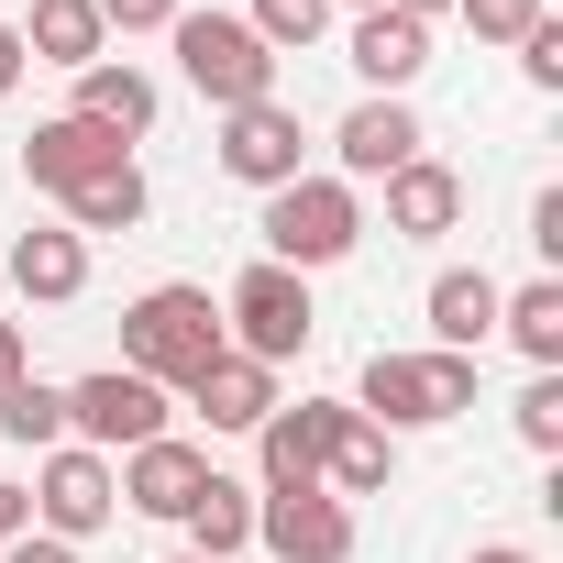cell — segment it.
<instances>
[{
  "mask_svg": "<svg viewBox=\"0 0 563 563\" xmlns=\"http://www.w3.org/2000/svg\"><path fill=\"white\" fill-rule=\"evenodd\" d=\"M177 563H199V552H177Z\"/></svg>",
  "mask_w": 563,
  "mask_h": 563,
  "instance_id": "obj_39",
  "label": "cell"
},
{
  "mask_svg": "<svg viewBox=\"0 0 563 563\" xmlns=\"http://www.w3.org/2000/svg\"><path fill=\"white\" fill-rule=\"evenodd\" d=\"M519 442L530 453H563V376H530L519 387Z\"/></svg>",
  "mask_w": 563,
  "mask_h": 563,
  "instance_id": "obj_27",
  "label": "cell"
},
{
  "mask_svg": "<svg viewBox=\"0 0 563 563\" xmlns=\"http://www.w3.org/2000/svg\"><path fill=\"white\" fill-rule=\"evenodd\" d=\"M387 12H409V23H431V12H453V0H387Z\"/></svg>",
  "mask_w": 563,
  "mask_h": 563,
  "instance_id": "obj_37",
  "label": "cell"
},
{
  "mask_svg": "<svg viewBox=\"0 0 563 563\" xmlns=\"http://www.w3.org/2000/svg\"><path fill=\"white\" fill-rule=\"evenodd\" d=\"M332 398H276L265 420H254V464H265V497H299V486H321V453H332Z\"/></svg>",
  "mask_w": 563,
  "mask_h": 563,
  "instance_id": "obj_9",
  "label": "cell"
},
{
  "mask_svg": "<svg viewBox=\"0 0 563 563\" xmlns=\"http://www.w3.org/2000/svg\"><path fill=\"white\" fill-rule=\"evenodd\" d=\"M453 12L475 23V45H519V34L541 23V0H453Z\"/></svg>",
  "mask_w": 563,
  "mask_h": 563,
  "instance_id": "obj_28",
  "label": "cell"
},
{
  "mask_svg": "<svg viewBox=\"0 0 563 563\" xmlns=\"http://www.w3.org/2000/svg\"><path fill=\"white\" fill-rule=\"evenodd\" d=\"M221 177H243V188H288V177H299V111H288V100L221 111Z\"/></svg>",
  "mask_w": 563,
  "mask_h": 563,
  "instance_id": "obj_11",
  "label": "cell"
},
{
  "mask_svg": "<svg viewBox=\"0 0 563 563\" xmlns=\"http://www.w3.org/2000/svg\"><path fill=\"white\" fill-rule=\"evenodd\" d=\"M420 144H431V133H420V111H409V100H354V111H343V133H332L343 177H398Z\"/></svg>",
  "mask_w": 563,
  "mask_h": 563,
  "instance_id": "obj_13",
  "label": "cell"
},
{
  "mask_svg": "<svg viewBox=\"0 0 563 563\" xmlns=\"http://www.w3.org/2000/svg\"><path fill=\"white\" fill-rule=\"evenodd\" d=\"M23 67H34V56H23V34H12V23H0V100H12V89H23Z\"/></svg>",
  "mask_w": 563,
  "mask_h": 563,
  "instance_id": "obj_34",
  "label": "cell"
},
{
  "mask_svg": "<svg viewBox=\"0 0 563 563\" xmlns=\"http://www.w3.org/2000/svg\"><path fill=\"white\" fill-rule=\"evenodd\" d=\"M243 23H254V45H265V56H288V45H310V34L332 23V0H254Z\"/></svg>",
  "mask_w": 563,
  "mask_h": 563,
  "instance_id": "obj_26",
  "label": "cell"
},
{
  "mask_svg": "<svg viewBox=\"0 0 563 563\" xmlns=\"http://www.w3.org/2000/svg\"><path fill=\"white\" fill-rule=\"evenodd\" d=\"M23 530H34V497H23V486H0V552H12Z\"/></svg>",
  "mask_w": 563,
  "mask_h": 563,
  "instance_id": "obj_32",
  "label": "cell"
},
{
  "mask_svg": "<svg viewBox=\"0 0 563 563\" xmlns=\"http://www.w3.org/2000/svg\"><path fill=\"white\" fill-rule=\"evenodd\" d=\"M111 508H122V475H111V453H89V442H56V453L34 464V519H45V541H89Z\"/></svg>",
  "mask_w": 563,
  "mask_h": 563,
  "instance_id": "obj_7",
  "label": "cell"
},
{
  "mask_svg": "<svg viewBox=\"0 0 563 563\" xmlns=\"http://www.w3.org/2000/svg\"><path fill=\"white\" fill-rule=\"evenodd\" d=\"M332 12H387V0H332Z\"/></svg>",
  "mask_w": 563,
  "mask_h": 563,
  "instance_id": "obj_38",
  "label": "cell"
},
{
  "mask_svg": "<svg viewBox=\"0 0 563 563\" xmlns=\"http://www.w3.org/2000/svg\"><path fill=\"white\" fill-rule=\"evenodd\" d=\"M464 221V177L442 166V155H409L398 177H387V232L398 243H431V232H453Z\"/></svg>",
  "mask_w": 563,
  "mask_h": 563,
  "instance_id": "obj_15",
  "label": "cell"
},
{
  "mask_svg": "<svg viewBox=\"0 0 563 563\" xmlns=\"http://www.w3.org/2000/svg\"><path fill=\"white\" fill-rule=\"evenodd\" d=\"M100 45H111V23H100V0H34V23H23V56L34 67H100Z\"/></svg>",
  "mask_w": 563,
  "mask_h": 563,
  "instance_id": "obj_19",
  "label": "cell"
},
{
  "mask_svg": "<svg viewBox=\"0 0 563 563\" xmlns=\"http://www.w3.org/2000/svg\"><path fill=\"white\" fill-rule=\"evenodd\" d=\"M67 431H78L89 453H133V442H155V431H166V387H155V376H133V365H100V376H78V387H67Z\"/></svg>",
  "mask_w": 563,
  "mask_h": 563,
  "instance_id": "obj_6",
  "label": "cell"
},
{
  "mask_svg": "<svg viewBox=\"0 0 563 563\" xmlns=\"http://www.w3.org/2000/svg\"><path fill=\"white\" fill-rule=\"evenodd\" d=\"M530 243H541V254H563V188H541V199H530Z\"/></svg>",
  "mask_w": 563,
  "mask_h": 563,
  "instance_id": "obj_31",
  "label": "cell"
},
{
  "mask_svg": "<svg viewBox=\"0 0 563 563\" xmlns=\"http://www.w3.org/2000/svg\"><path fill=\"white\" fill-rule=\"evenodd\" d=\"M321 486H332V497H376V486H387V431H376L365 409H343V420H332V453H321Z\"/></svg>",
  "mask_w": 563,
  "mask_h": 563,
  "instance_id": "obj_23",
  "label": "cell"
},
{
  "mask_svg": "<svg viewBox=\"0 0 563 563\" xmlns=\"http://www.w3.org/2000/svg\"><path fill=\"white\" fill-rule=\"evenodd\" d=\"M497 276L486 265H453V276H431V343L442 354H486V332H497Z\"/></svg>",
  "mask_w": 563,
  "mask_h": 563,
  "instance_id": "obj_18",
  "label": "cell"
},
{
  "mask_svg": "<svg viewBox=\"0 0 563 563\" xmlns=\"http://www.w3.org/2000/svg\"><path fill=\"white\" fill-rule=\"evenodd\" d=\"M497 332H508L541 376H563V276H530V288H508V299H497Z\"/></svg>",
  "mask_w": 563,
  "mask_h": 563,
  "instance_id": "obj_21",
  "label": "cell"
},
{
  "mask_svg": "<svg viewBox=\"0 0 563 563\" xmlns=\"http://www.w3.org/2000/svg\"><path fill=\"white\" fill-rule=\"evenodd\" d=\"M254 541L276 563H354V508L332 486H299V497H254Z\"/></svg>",
  "mask_w": 563,
  "mask_h": 563,
  "instance_id": "obj_8",
  "label": "cell"
},
{
  "mask_svg": "<svg viewBox=\"0 0 563 563\" xmlns=\"http://www.w3.org/2000/svg\"><path fill=\"white\" fill-rule=\"evenodd\" d=\"M188 409H199L210 431H254V420L276 409V365H254V354H221V365H199V376H188Z\"/></svg>",
  "mask_w": 563,
  "mask_h": 563,
  "instance_id": "obj_17",
  "label": "cell"
},
{
  "mask_svg": "<svg viewBox=\"0 0 563 563\" xmlns=\"http://www.w3.org/2000/svg\"><path fill=\"white\" fill-rule=\"evenodd\" d=\"M519 78H530V89H563V23H552V12L519 34Z\"/></svg>",
  "mask_w": 563,
  "mask_h": 563,
  "instance_id": "obj_29",
  "label": "cell"
},
{
  "mask_svg": "<svg viewBox=\"0 0 563 563\" xmlns=\"http://www.w3.org/2000/svg\"><path fill=\"white\" fill-rule=\"evenodd\" d=\"M144 210H155V188H144V166H111V177H89V188L67 199V221H78V232H133Z\"/></svg>",
  "mask_w": 563,
  "mask_h": 563,
  "instance_id": "obj_25",
  "label": "cell"
},
{
  "mask_svg": "<svg viewBox=\"0 0 563 563\" xmlns=\"http://www.w3.org/2000/svg\"><path fill=\"white\" fill-rule=\"evenodd\" d=\"M177 12H188V0H100V23H111V34H166Z\"/></svg>",
  "mask_w": 563,
  "mask_h": 563,
  "instance_id": "obj_30",
  "label": "cell"
},
{
  "mask_svg": "<svg viewBox=\"0 0 563 563\" xmlns=\"http://www.w3.org/2000/svg\"><path fill=\"white\" fill-rule=\"evenodd\" d=\"M221 343L232 354H254V365H288V354H310V332H321V310H310V276H288V265H243L232 276V299H221Z\"/></svg>",
  "mask_w": 563,
  "mask_h": 563,
  "instance_id": "obj_5",
  "label": "cell"
},
{
  "mask_svg": "<svg viewBox=\"0 0 563 563\" xmlns=\"http://www.w3.org/2000/svg\"><path fill=\"white\" fill-rule=\"evenodd\" d=\"M23 376V321H0V387Z\"/></svg>",
  "mask_w": 563,
  "mask_h": 563,
  "instance_id": "obj_35",
  "label": "cell"
},
{
  "mask_svg": "<svg viewBox=\"0 0 563 563\" xmlns=\"http://www.w3.org/2000/svg\"><path fill=\"white\" fill-rule=\"evenodd\" d=\"M243 541H254V486H232V475L210 464V486L188 497V552H199V563H232Z\"/></svg>",
  "mask_w": 563,
  "mask_h": 563,
  "instance_id": "obj_22",
  "label": "cell"
},
{
  "mask_svg": "<svg viewBox=\"0 0 563 563\" xmlns=\"http://www.w3.org/2000/svg\"><path fill=\"white\" fill-rule=\"evenodd\" d=\"M475 563H541V552H519V541H475Z\"/></svg>",
  "mask_w": 563,
  "mask_h": 563,
  "instance_id": "obj_36",
  "label": "cell"
},
{
  "mask_svg": "<svg viewBox=\"0 0 563 563\" xmlns=\"http://www.w3.org/2000/svg\"><path fill=\"white\" fill-rule=\"evenodd\" d=\"M78 122L111 133V144H144V133H155V78H144V67H111V56L78 67Z\"/></svg>",
  "mask_w": 563,
  "mask_h": 563,
  "instance_id": "obj_16",
  "label": "cell"
},
{
  "mask_svg": "<svg viewBox=\"0 0 563 563\" xmlns=\"http://www.w3.org/2000/svg\"><path fill=\"white\" fill-rule=\"evenodd\" d=\"M254 232H265V265L310 276V265H343L365 243V199L343 177H288V188H265V221Z\"/></svg>",
  "mask_w": 563,
  "mask_h": 563,
  "instance_id": "obj_2",
  "label": "cell"
},
{
  "mask_svg": "<svg viewBox=\"0 0 563 563\" xmlns=\"http://www.w3.org/2000/svg\"><path fill=\"white\" fill-rule=\"evenodd\" d=\"M475 409V354H365V420L376 431H431Z\"/></svg>",
  "mask_w": 563,
  "mask_h": 563,
  "instance_id": "obj_4",
  "label": "cell"
},
{
  "mask_svg": "<svg viewBox=\"0 0 563 563\" xmlns=\"http://www.w3.org/2000/svg\"><path fill=\"white\" fill-rule=\"evenodd\" d=\"M0 431H12L23 453H56V442H67V387H45V376H12V387H0Z\"/></svg>",
  "mask_w": 563,
  "mask_h": 563,
  "instance_id": "obj_24",
  "label": "cell"
},
{
  "mask_svg": "<svg viewBox=\"0 0 563 563\" xmlns=\"http://www.w3.org/2000/svg\"><path fill=\"white\" fill-rule=\"evenodd\" d=\"M12 288L45 299V310H67V299L89 288V232H23V243H12Z\"/></svg>",
  "mask_w": 563,
  "mask_h": 563,
  "instance_id": "obj_20",
  "label": "cell"
},
{
  "mask_svg": "<svg viewBox=\"0 0 563 563\" xmlns=\"http://www.w3.org/2000/svg\"><path fill=\"white\" fill-rule=\"evenodd\" d=\"M12 563H78V541H45V530H23V541H12Z\"/></svg>",
  "mask_w": 563,
  "mask_h": 563,
  "instance_id": "obj_33",
  "label": "cell"
},
{
  "mask_svg": "<svg viewBox=\"0 0 563 563\" xmlns=\"http://www.w3.org/2000/svg\"><path fill=\"white\" fill-rule=\"evenodd\" d=\"M166 34H177V67H188V89H199L210 111H254V100H276V56L254 45L243 12H177Z\"/></svg>",
  "mask_w": 563,
  "mask_h": 563,
  "instance_id": "obj_3",
  "label": "cell"
},
{
  "mask_svg": "<svg viewBox=\"0 0 563 563\" xmlns=\"http://www.w3.org/2000/svg\"><path fill=\"white\" fill-rule=\"evenodd\" d=\"M111 475H122V508H144V519H188V497L210 486V453L177 442V431H155V442H133Z\"/></svg>",
  "mask_w": 563,
  "mask_h": 563,
  "instance_id": "obj_10",
  "label": "cell"
},
{
  "mask_svg": "<svg viewBox=\"0 0 563 563\" xmlns=\"http://www.w3.org/2000/svg\"><path fill=\"white\" fill-rule=\"evenodd\" d=\"M111 166H133L111 133H89L78 111H56V122H34V144H23V177L34 188H56V199H78L89 177H111Z\"/></svg>",
  "mask_w": 563,
  "mask_h": 563,
  "instance_id": "obj_12",
  "label": "cell"
},
{
  "mask_svg": "<svg viewBox=\"0 0 563 563\" xmlns=\"http://www.w3.org/2000/svg\"><path fill=\"white\" fill-rule=\"evenodd\" d=\"M221 354H232V343H221L210 288H144V299L122 310V365L155 376V387H188V376L221 365Z\"/></svg>",
  "mask_w": 563,
  "mask_h": 563,
  "instance_id": "obj_1",
  "label": "cell"
},
{
  "mask_svg": "<svg viewBox=\"0 0 563 563\" xmlns=\"http://www.w3.org/2000/svg\"><path fill=\"white\" fill-rule=\"evenodd\" d=\"M354 78L376 89V100H398L420 67H431V23H409V12H354Z\"/></svg>",
  "mask_w": 563,
  "mask_h": 563,
  "instance_id": "obj_14",
  "label": "cell"
}]
</instances>
